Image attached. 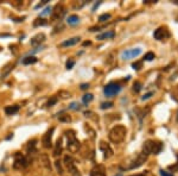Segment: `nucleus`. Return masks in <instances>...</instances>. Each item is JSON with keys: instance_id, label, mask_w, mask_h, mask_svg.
<instances>
[{"instance_id": "nucleus-31", "label": "nucleus", "mask_w": 178, "mask_h": 176, "mask_svg": "<svg viewBox=\"0 0 178 176\" xmlns=\"http://www.w3.org/2000/svg\"><path fill=\"white\" fill-rule=\"evenodd\" d=\"M112 106H113V102H102V103H101V108H102V109L110 108Z\"/></svg>"}, {"instance_id": "nucleus-36", "label": "nucleus", "mask_w": 178, "mask_h": 176, "mask_svg": "<svg viewBox=\"0 0 178 176\" xmlns=\"http://www.w3.org/2000/svg\"><path fill=\"white\" fill-rule=\"evenodd\" d=\"M160 175H161V176H173L171 173H167V171H165V170H160Z\"/></svg>"}, {"instance_id": "nucleus-9", "label": "nucleus", "mask_w": 178, "mask_h": 176, "mask_svg": "<svg viewBox=\"0 0 178 176\" xmlns=\"http://www.w3.org/2000/svg\"><path fill=\"white\" fill-rule=\"evenodd\" d=\"M64 14H66V10H64L63 5L57 4L54 7V11H51V20L52 21H57V20H60L63 17Z\"/></svg>"}, {"instance_id": "nucleus-2", "label": "nucleus", "mask_w": 178, "mask_h": 176, "mask_svg": "<svg viewBox=\"0 0 178 176\" xmlns=\"http://www.w3.org/2000/svg\"><path fill=\"white\" fill-rule=\"evenodd\" d=\"M161 149H163V145L158 140H153V139H149L144 143L143 145V151L145 155H158Z\"/></svg>"}, {"instance_id": "nucleus-22", "label": "nucleus", "mask_w": 178, "mask_h": 176, "mask_svg": "<svg viewBox=\"0 0 178 176\" xmlns=\"http://www.w3.org/2000/svg\"><path fill=\"white\" fill-rule=\"evenodd\" d=\"M48 24V21H46V19H43V18H37L35 21H33V26H44V25H46Z\"/></svg>"}, {"instance_id": "nucleus-40", "label": "nucleus", "mask_w": 178, "mask_h": 176, "mask_svg": "<svg viewBox=\"0 0 178 176\" xmlns=\"http://www.w3.org/2000/svg\"><path fill=\"white\" fill-rule=\"evenodd\" d=\"M90 44H92V42H89V41H88V42H84V43H83V45H90Z\"/></svg>"}, {"instance_id": "nucleus-17", "label": "nucleus", "mask_w": 178, "mask_h": 176, "mask_svg": "<svg viewBox=\"0 0 178 176\" xmlns=\"http://www.w3.org/2000/svg\"><path fill=\"white\" fill-rule=\"evenodd\" d=\"M63 151V145H62V138H60L55 144V149H54V156H58L62 154Z\"/></svg>"}, {"instance_id": "nucleus-5", "label": "nucleus", "mask_w": 178, "mask_h": 176, "mask_svg": "<svg viewBox=\"0 0 178 176\" xmlns=\"http://www.w3.org/2000/svg\"><path fill=\"white\" fill-rule=\"evenodd\" d=\"M171 34L166 26H159L157 30H155L153 32V37H155L157 41H166V39L170 38Z\"/></svg>"}, {"instance_id": "nucleus-37", "label": "nucleus", "mask_w": 178, "mask_h": 176, "mask_svg": "<svg viewBox=\"0 0 178 176\" xmlns=\"http://www.w3.org/2000/svg\"><path fill=\"white\" fill-rule=\"evenodd\" d=\"M172 99H173V100H176V101L178 100V91H176V92H173V93H172Z\"/></svg>"}, {"instance_id": "nucleus-39", "label": "nucleus", "mask_w": 178, "mask_h": 176, "mask_svg": "<svg viewBox=\"0 0 178 176\" xmlns=\"http://www.w3.org/2000/svg\"><path fill=\"white\" fill-rule=\"evenodd\" d=\"M170 169H172V170H178V164H177V165H171V167H170Z\"/></svg>"}, {"instance_id": "nucleus-27", "label": "nucleus", "mask_w": 178, "mask_h": 176, "mask_svg": "<svg viewBox=\"0 0 178 176\" xmlns=\"http://www.w3.org/2000/svg\"><path fill=\"white\" fill-rule=\"evenodd\" d=\"M141 83L140 82H134V85H133V89H134V92H140L141 91Z\"/></svg>"}, {"instance_id": "nucleus-1", "label": "nucleus", "mask_w": 178, "mask_h": 176, "mask_svg": "<svg viewBox=\"0 0 178 176\" xmlns=\"http://www.w3.org/2000/svg\"><path fill=\"white\" fill-rule=\"evenodd\" d=\"M126 134H127V129H126V127L124 125H116V126H114L109 131L108 138H109V140L112 143L119 144L121 142H124V139L126 138Z\"/></svg>"}, {"instance_id": "nucleus-32", "label": "nucleus", "mask_w": 178, "mask_h": 176, "mask_svg": "<svg viewBox=\"0 0 178 176\" xmlns=\"http://www.w3.org/2000/svg\"><path fill=\"white\" fill-rule=\"evenodd\" d=\"M60 163H61L60 161H56V162H55V165H56V169H57L58 174H63V169H62V167H61V164H60Z\"/></svg>"}, {"instance_id": "nucleus-7", "label": "nucleus", "mask_w": 178, "mask_h": 176, "mask_svg": "<svg viewBox=\"0 0 178 176\" xmlns=\"http://www.w3.org/2000/svg\"><path fill=\"white\" fill-rule=\"evenodd\" d=\"M141 48H133V49H127L121 52V58L122 60H132L141 54Z\"/></svg>"}, {"instance_id": "nucleus-11", "label": "nucleus", "mask_w": 178, "mask_h": 176, "mask_svg": "<svg viewBox=\"0 0 178 176\" xmlns=\"http://www.w3.org/2000/svg\"><path fill=\"white\" fill-rule=\"evenodd\" d=\"M147 156L145 155L144 152L143 154H139L138 156H137V158L134 159V161L132 162V164L129 165V169H134V168H139L140 165H143V163H145V161H146Z\"/></svg>"}, {"instance_id": "nucleus-19", "label": "nucleus", "mask_w": 178, "mask_h": 176, "mask_svg": "<svg viewBox=\"0 0 178 176\" xmlns=\"http://www.w3.org/2000/svg\"><path fill=\"white\" fill-rule=\"evenodd\" d=\"M19 111V106L18 105H13V106H6L5 107V113L7 116H13Z\"/></svg>"}, {"instance_id": "nucleus-33", "label": "nucleus", "mask_w": 178, "mask_h": 176, "mask_svg": "<svg viewBox=\"0 0 178 176\" xmlns=\"http://www.w3.org/2000/svg\"><path fill=\"white\" fill-rule=\"evenodd\" d=\"M69 108H70V109H75V111H78L81 107H80V105H78V103H76V102H72L71 105L69 106Z\"/></svg>"}, {"instance_id": "nucleus-29", "label": "nucleus", "mask_w": 178, "mask_h": 176, "mask_svg": "<svg viewBox=\"0 0 178 176\" xmlns=\"http://www.w3.org/2000/svg\"><path fill=\"white\" fill-rule=\"evenodd\" d=\"M56 102H57V97H52L49 101H48V105H46V106H49V107H50V106H54Z\"/></svg>"}, {"instance_id": "nucleus-28", "label": "nucleus", "mask_w": 178, "mask_h": 176, "mask_svg": "<svg viewBox=\"0 0 178 176\" xmlns=\"http://www.w3.org/2000/svg\"><path fill=\"white\" fill-rule=\"evenodd\" d=\"M51 7L50 6H48V7H45V9L42 11V12H40V15H45V14H50L51 13Z\"/></svg>"}, {"instance_id": "nucleus-18", "label": "nucleus", "mask_w": 178, "mask_h": 176, "mask_svg": "<svg viewBox=\"0 0 178 176\" xmlns=\"http://www.w3.org/2000/svg\"><path fill=\"white\" fill-rule=\"evenodd\" d=\"M80 37H72L70 39H66L63 43H62V46H72V45H75L80 42Z\"/></svg>"}, {"instance_id": "nucleus-35", "label": "nucleus", "mask_w": 178, "mask_h": 176, "mask_svg": "<svg viewBox=\"0 0 178 176\" xmlns=\"http://www.w3.org/2000/svg\"><path fill=\"white\" fill-rule=\"evenodd\" d=\"M152 95H153V92H150V93H147V94H145L141 99H143V100H147V99H150V98L152 97Z\"/></svg>"}, {"instance_id": "nucleus-23", "label": "nucleus", "mask_w": 178, "mask_h": 176, "mask_svg": "<svg viewBox=\"0 0 178 176\" xmlns=\"http://www.w3.org/2000/svg\"><path fill=\"white\" fill-rule=\"evenodd\" d=\"M93 99H94V95L93 94H86V95H83L82 101H83L84 105H87V103H89Z\"/></svg>"}, {"instance_id": "nucleus-44", "label": "nucleus", "mask_w": 178, "mask_h": 176, "mask_svg": "<svg viewBox=\"0 0 178 176\" xmlns=\"http://www.w3.org/2000/svg\"><path fill=\"white\" fill-rule=\"evenodd\" d=\"M176 20H177V21H178V15H177V18H176Z\"/></svg>"}, {"instance_id": "nucleus-3", "label": "nucleus", "mask_w": 178, "mask_h": 176, "mask_svg": "<svg viewBox=\"0 0 178 176\" xmlns=\"http://www.w3.org/2000/svg\"><path fill=\"white\" fill-rule=\"evenodd\" d=\"M64 133H66V137H67V139H68V143H67L68 150L70 151L71 154L77 152L78 149H80V142H78L77 138H76L75 132L72 131V130H67Z\"/></svg>"}, {"instance_id": "nucleus-25", "label": "nucleus", "mask_w": 178, "mask_h": 176, "mask_svg": "<svg viewBox=\"0 0 178 176\" xmlns=\"http://www.w3.org/2000/svg\"><path fill=\"white\" fill-rule=\"evenodd\" d=\"M108 19H110V14L109 13H104L99 17V21H107Z\"/></svg>"}, {"instance_id": "nucleus-41", "label": "nucleus", "mask_w": 178, "mask_h": 176, "mask_svg": "<svg viewBox=\"0 0 178 176\" xmlns=\"http://www.w3.org/2000/svg\"><path fill=\"white\" fill-rule=\"evenodd\" d=\"M114 176H122V174H116V175H114Z\"/></svg>"}, {"instance_id": "nucleus-6", "label": "nucleus", "mask_w": 178, "mask_h": 176, "mask_svg": "<svg viewBox=\"0 0 178 176\" xmlns=\"http://www.w3.org/2000/svg\"><path fill=\"white\" fill-rule=\"evenodd\" d=\"M64 164H66L68 171L70 173L71 176H81L78 169L76 168V164L74 162V159H72L70 156H66L64 157Z\"/></svg>"}, {"instance_id": "nucleus-16", "label": "nucleus", "mask_w": 178, "mask_h": 176, "mask_svg": "<svg viewBox=\"0 0 178 176\" xmlns=\"http://www.w3.org/2000/svg\"><path fill=\"white\" fill-rule=\"evenodd\" d=\"M115 36L114 31H106V32H103L101 35H98L96 39H99V41H103V39H110Z\"/></svg>"}, {"instance_id": "nucleus-15", "label": "nucleus", "mask_w": 178, "mask_h": 176, "mask_svg": "<svg viewBox=\"0 0 178 176\" xmlns=\"http://www.w3.org/2000/svg\"><path fill=\"white\" fill-rule=\"evenodd\" d=\"M39 159H40V163H42V165L44 168H46V169H51L50 158H49V156H48L46 154H42V155L39 156Z\"/></svg>"}, {"instance_id": "nucleus-42", "label": "nucleus", "mask_w": 178, "mask_h": 176, "mask_svg": "<svg viewBox=\"0 0 178 176\" xmlns=\"http://www.w3.org/2000/svg\"><path fill=\"white\" fill-rule=\"evenodd\" d=\"M133 176H145V175H133Z\"/></svg>"}, {"instance_id": "nucleus-13", "label": "nucleus", "mask_w": 178, "mask_h": 176, "mask_svg": "<svg viewBox=\"0 0 178 176\" xmlns=\"http://www.w3.org/2000/svg\"><path fill=\"white\" fill-rule=\"evenodd\" d=\"M90 176H106V169H104L103 165L98 164L92 169Z\"/></svg>"}, {"instance_id": "nucleus-24", "label": "nucleus", "mask_w": 178, "mask_h": 176, "mask_svg": "<svg viewBox=\"0 0 178 176\" xmlns=\"http://www.w3.org/2000/svg\"><path fill=\"white\" fill-rule=\"evenodd\" d=\"M60 119V122H64V123H70L71 122V118L68 116V114H62L58 117Z\"/></svg>"}, {"instance_id": "nucleus-21", "label": "nucleus", "mask_w": 178, "mask_h": 176, "mask_svg": "<svg viewBox=\"0 0 178 176\" xmlns=\"http://www.w3.org/2000/svg\"><path fill=\"white\" fill-rule=\"evenodd\" d=\"M67 23L69 24V25H76V24L80 23L78 15H76V14H71V15H69V17L67 18Z\"/></svg>"}, {"instance_id": "nucleus-43", "label": "nucleus", "mask_w": 178, "mask_h": 176, "mask_svg": "<svg viewBox=\"0 0 178 176\" xmlns=\"http://www.w3.org/2000/svg\"><path fill=\"white\" fill-rule=\"evenodd\" d=\"M177 122H178V112H177Z\"/></svg>"}, {"instance_id": "nucleus-14", "label": "nucleus", "mask_w": 178, "mask_h": 176, "mask_svg": "<svg viewBox=\"0 0 178 176\" xmlns=\"http://www.w3.org/2000/svg\"><path fill=\"white\" fill-rule=\"evenodd\" d=\"M45 41V35L44 34H37L35 37H32L31 39V45L33 46H38Z\"/></svg>"}, {"instance_id": "nucleus-12", "label": "nucleus", "mask_w": 178, "mask_h": 176, "mask_svg": "<svg viewBox=\"0 0 178 176\" xmlns=\"http://www.w3.org/2000/svg\"><path fill=\"white\" fill-rule=\"evenodd\" d=\"M100 150L103 152L104 158H109L113 155V150L110 149V146L108 145V144L104 143V142H100Z\"/></svg>"}, {"instance_id": "nucleus-26", "label": "nucleus", "mask_w": 178, "mask_h": 176, "mask_svg": "<svg viewBox=\"0 0 178 176\" xmlns=\"http://www.w3.org/2000/svg\"><path fill=\"white\" fill-rule=\"evenodd\" d=\"M155 57H156V55L153 54V52H151V51H150V52H147L146 55H145L144 60H145V61H152V60L155 58Z\"/></svg>"}, {"instance_id": "nucleus-38", "label": "nucleus", "mask_w": 178, "mask_h": 176, "mask_svg": "<svg viewBox=\"0 0 178 176\" xmlns=\"http://www.w3.org/2000/svg\"><path fill=\"white\" fill-rule=\"evenodd\" d=\"M87 88H89V83H82L81 85V89H87Z\"/></svg>"}, {"instance_id": "nucleus-8", "label": "nucleus", "mask_w": 178, "mask_h": 176, "mask_svg": "<svg viewBox=\"0 0 178 176\" xmlns=\"http://www.w3.org/2000/svg\"><path fill=\"white\" fill-rule=\"evenodd\" d=\"M27 165H29V162L25 156L21 155L20 152H17L14 155V164H13L14 169H23V168H25Z\"/></svg>"}, {"instance_id": "nucleus-10", "label": "nucleus", "mask_w": 178, "mask_h": 176, "mask_svg": "<svg viewBox=\"0 0 178 176\" xmlns=\"http://www.w3.org/2000/svg\"><path fill=\"white\" fill-rule=\"evenodd\" d=\"M55 129L51 127L50 130H48L45 132V134L43 136V139H42V143H43V146L45 149H50L52 146V133H54Z\"/></svg>"}, {"instance_id": "nucleus-20", "label": "nucleus", "mask_w": 178, "mask_h": 176, "mask_svg": "<svg viewBox=\"0 0 178 176\" xmlns=\"http://www.w3.org/2000/svg\"><path fill=\"white\" fill-rule=\"evenodd\" d=\"M38 58L35 57V56H26V57H24L21 63L25 66H29V64H35V63H37Z\"/></svg>"}, {"instance_id": "nucleus-4", "label": "nucleus", "mask_w": 178, "mask_h": 176, "mask_svg": "<svg viewBox=\"0 0 178 176\" xmlns=\"http://www.w3.org/2000/svg\"><path fill=\"white\" fill-rule=\"evenodd\" d=\"M120 91H121V86L119 83H116V82H109L103 88V93H104V95H106L107 98L115 97L116 94L120 93Z\"/></svg>"}, {"instance_id": "nucleus-30", "label": "nucleus", "mask_w": 178, "mask_h": 176, "mask_svg": "<svg viewBox=\"0 0 178 176\" xmlns=\"http://www.w3.org/2000/svg\"><path fill=\"white\" fill-rule=\"evenodd\" d=\"M74 66H75V61H74V60H68V61H67V64H66L67 69H71Z\"/></svg>"}, {"instance_id": "nucleus-34", "label": "nucleus", "mask_w": 178, "mask_h": 176, "mask_svg": "<svg viewBox=\"0 0 178 176\" xmlns=\"http://www.w3.org/2000/svg\"><path fill=\"white\" fill-rule=\"evenodd\" d=\"M141 64H143L141 62H135V63H133V64H132V67H133L134 69H137V70H139V69L141 68Z\"/></svg>"}]
</instances>
